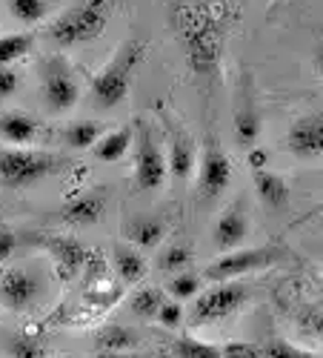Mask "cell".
<instances>
[{
    "mask_svg": "<svg viewBox=\"0 0 323 358\" xmlns=\"http://www.w3.org/2000/svg\"><path fill=\"white\" fill-rule=\"evenodd\" d=\"M232 20L229 6L218 0H186L174 9V32L183 61L200 83H212L220 75Z\"/></svg>",
    "mask_w": 323,
    "mask_h": 358,
    "instance_id": "obj_1",
    "label": "cell"
},
{
    "mask_svg": "<svg viewBox=\"0 0 323 358\" xmlns=\"http://www.w3.org/2000/svg\"><path fill=\"white\" fill-rule=\"evenodd\" d=\"M143 57H146V41H140V38L121 41L117 52L112 55V61L92 78L89 92H92V101L98 109H114L129 98Z\"/></svg>",
    "mask_w": 323,
    "mask_h": 358,
    "instance_id": "obj_2",
    "label": "cell"
},
{
    "mask_svg": "<svg viewBox=\"0 0 323 358\" xmlns=\"http://www.w3.org/2000/svg\"><path fill=\"white\" fill-rule=\"evenodd\" d=\"M109 23V6L106 0H83L77 6H69L66 12H61L46 29V35L54 46L61 49H72V46H83L92 43L103 35V29Z\"/></svg>",
    "mask_w": 323,
    "mask_h": 358,
    "instance_id": "obj_3",
    "label": "cell"
},
{
    "mask_svg": "<svg viewBox=\"0 0 323 358\" xmlns=\"http://www.w3.org/2000/svg\"><path fill=\"white\" fill-rule=\"evenodd\" d=\"M63 169V161L52 152L12 146L0 149V189H29L49 181Z\"/></svg>",
    "mask_w": 323,
    "mask_h": 358,
    "instance_id": "obj_4",
    "label": "cell"
},
{
    "mask_svg": "<svg viewBox=\"0 0 323 358\" xmlns=\"http://www.w3.org/2000/svg\"><path fill=\"white\" fill-rule=\"evenodd\" d=\"M249 304V287L241 281H215L209 289H200L192 298L189 324L192 327H209L218 321L232 318Z\"/></svg>",
    "mask_w": 323,
    "mask_h": 358,
    "instance_id": "obj_5",
    "label": "cell"
},
{
    "mask_svg": "<svg viewBox=\"0 0 323 358\" xmlns=\"http://www.w3.org/2000/svg\"><path fill=\"white\" fill-rule=\"evenodd\" d=\"M169 178V161H166V149L160 146L155 129L137 121L135 129V187L140 192H158Z\"/></svg>",
    "mask_w": 323,
    "mask_h": 358,
    "instance_id": "obj_6",
    "label": "cell"
},
{
    "mask_svg": "<svg viewBox=\"0 0 323 358\" xmlns=\"http://www.w3.org/2000/svg\"><path fill=\"white\" fill-rule=\"evenodd\" d=\"M280 258H283L280 247H241V250L223 252L218 261H212L206 270H203V278H209V281H238L243 275L269 270V266H275Z\"/></svg>",
    "mask_w": 323,
    "mask_h": 358,
    "instance_id": "obj_7",
    "label": "cell"
},
{
    "mask_svg": "<svg viewBox=\"0 0 323 358\" xmlns=\"http://www.w3.org/2000/svg\"><path fill=\"white\" fill-rule=\"evenodd\" d=\"M80 101V83L63 55H49L43 64V103L52 115H63Z\"/></svg>",
    "mask_w": 323,
    "mask_h": 358,
    "instance_id": "obj_8",
    "label": "cell"
},
{
    "mask_svg": "<svg viewBox=\"0 0 323 358\" xmlns=\"http://www.w3.org/2000/svg\"><path fill=\"white\" fill-rule=\"evenodd\" d=\"M229 184H232V161L223 152V146L215 141V135H209L197 161V195L206 203H212L229 189Z\"/></svg>",
    "mask_w": 323,
    "mask_h": 358,
    "instance_id": "obj_9",
    "label": "cell"
},
{
    "mask_svg": "<svg viewBox=\"0 0 323 358\" xmlns=\"http://www.w3.org/2000/svg\"><path fill=\"white\" fill-rule=\"evenodd\" d=\"M286 149L298 161H317L323 158V109L306 112L289 124L286 129Z\"/></svg>",
    "mask_w": 323,
    "mask_h": 358,
    "instance_id": "obj_10",
    "label": "cell"
},
{
    "mask_svg": "<svg viewBox=\"0 0 323 358\" xmlns=\"http://www.w3.org/2000/svg\"><path fill=\"white\" fill-rule=\"evenodd\" d=\"M163 132H166V161H169V175L186 181L197 166V146L192 135L183 129L181 121H174L172 115H163Z\"/></svg>",
    "mask_w": 323,
    "mask_h": 358,
    "instance_id": "obj_11",
    "label": "cell"
},
{
    "mask_svg": "<svg viewBox=\"0 0 323 358\" xmlns=\"http://www.w3.org/2000/svg\"><path fill=\"white\" fill-rule=\"evenodd\" d=\"M232 127H234V138L243 146H255V141L260 138V109H257V98H255V86H252V75L241 78L238 95H234V109H232Z\"/></svg>",
    "mask_w": 323,
    "mask_h": 358,
    "instance_id": "obj_12",
    "label": "cell"
},
{
    "mask_svg": "<svg viewBox=\"0 0 323 358\" xmlns=\"http://www.w3.org/2000/svg\"><path fill=\"white\" fill-rule=\"evenodd\" d=\"M40 295V284L38 278L23 270V266H12V270L0 273V304L12 313H23L29 310Z\"/></svg>",
    "mask_w": 323,
    "mask_h": 358,
    "instance_id": "obj_13",
    "label": "cell"
},
{
    "mask_svg": "<svg viewBox=\"0 0 323 358\" xmlns=\"http://www.w3.org/2000/svg\"><path fill=\"white\" fill-rule=\"evenodd\" d=\"M249 213L243 201H234L232 206L218 215L215 221V229H212V244L220 250V252H232V250H241L249 238Z\"/></svg>",
    "mask_w": 323,
    "mask_h": 358,
    "instance_id": "obj_14",
    "label": "cell"
},
{
    "mask_svg": "<svg viewBox=\"0 0 323 358\" xmlns=\"http://www.w3.org/2000/svg\"><path fill=\"white\" fill-rule=\"evenodd\" d=\"M106 203H109V192L106 189H86L83 195L72 198L63 210V221L69 227H95L103 213H106Z\"/></svg>",
    "mask_w": 323,
    "mask_h": 358,
    "instance_id": "obj_15",
    "label": "cell"
},
{
    "mask_svg": "<svg viewBox=\"0 0 323 358\" xmlns=\"http://www.w3.org/2000/svg\"><path fill=\"white\" fill-rule=\"evenodd\" d=\"M43 247L49 250V255H52L63 281H72L80 273V266L86 261V250L80 241H75L69 235H52V238H43Z\"/></svg>",
    "mask_w": 323,
    "mask_h": 358,
    "instance_id": "obj_16",
    "label": "cell"
},
{
    "mask_svg": "<svg viewBox=\"0 0 323 358\" xmlns=\"http://www.w3.org/2000/svg\"><path fill=\"white\" fill-rule=\"evenodd\" d=\"M252 184H255V192H257V201L269 210L280 213L289 206V198H292V189L286 184V178H280L278 172L272 169H257L252 172Z\"/></svg>",
    "mask_w": 323,
    "mask_h": 358,
    "instance_id": "obj_17",
    "label": "cell"
},
{
    "mask_svg": "<svg viewBox=\"0 0 323 358\" xmlns=\"http://www.w3.org/2000/svg\"><path fill=\"white\" fill-rule=\"evenodd\" d=\"M38 121L29 112H6L3 117H0V138H3L6 143L12 146H29L35 138H38Z\"/></svg>",
    "mask_w": 323,
    "mask_h": 358,
    "instance_id": "obj_18",
    "label": "cell"
},
{
    "mask_svg": "<svg viewBox=\"0 0 323 358\" xmlns=\"http://www.w3.org/2000/svg\"><path fill=\"white\" fill-rule=\"evenodd\" d=\"M123 232H126L132 247H137V250H155V247H160L163 235H166V224L160 218H152V215H140V218H132Z\"/></svg>",
    "mask_w": 323,
    "mask_h": 358,
    "instance_id": "obj_19",
    "label": "cell"
},
{
    "mask_svg": "<svg viewBox=\"0 0 323 358\" xmlns=\"http://www.w3.org/2000/svg\"><path fill=\"white\" fill-rule=\"evenodd\" d=\"M112 258H114V270L126 284H137L146 275V258L143 252H137V247L132 244H114L112 247Z\"/></svg>",
    "mask_w": 323,
    "mask_h": 358,
    "instance_id": "obj_20",
    "label": "cell"
},
{
    "mask_svg": "<svg viewBox=\"0 0 323 358\" xmlns=\"http://www.w3.org/2000/svg\"><path fill=\"white\" fill-rule=\"evenodd\" d=\"M132 138H135L132 127L112 129V132H106V135L92 146V152H95L98 161H103V164H114V161H121V158L129 152Z\"/></svg>",
    "mask_w": 323,
    "mask_h": 358,
    "instance_id": "obj_21",
    "label": "cell"
},
{
    "mask_svg": "<svg viewBox=\"0 0 323 358\" xmlns=\"http://www.w3.org/2000/svg\"><path fill=\"white\" fill-rule=\"evenodd\" d=\"M106 132H109L106 124L92 121V117H89V121H75V124H69L63 129V143L69 149H92Z\"/></svg>",
    "mask_w": 323,
    "mask_h": 358,
    "instance_id": "obj_22",
    "label": "cell"
},
{
    "mask_svg": "<svg viewBox=\"0 0 323 358\" xmlns=\"http://www.w3.org/2000/svg\"><path fill=\"white\" fill-rule=\"evenodd\" d=\"M163 301H166L163 289H158V287H140L129 298V310L140 321H152V318H158V310L163 307Z\"/></svg>",
    "mask_w": 323,
    "mask_h": 358,
    "instance_id": "obj_23",
    "label": "cell"
},
{
    "mask_svg": "<svg viewBox=\"0 0 323 358\" xmlns=\"http://www.w3.org/2000/svg\"><path fill=\"white\" fill-rule=\"evenodd\" d=\"M35 46V38L29 32H9L0 35V66H12L20 57L29 55V49Z\"/></svg>",
    "mask_w": 323,
    "mask_h": 358,
    "instance_id": "obj_24",
    "label": "cell"
},
{
    "mask_svg": "<svg viewBox=\"0 0 323 358\" xmlns=\"http://www.w3.org/2000/svg\"><path fill=\"white\" fill-rule=\"evenodd\" d=\"M98 347L109 352H129L137 347V336L123 324H109L106 330L98 333Z\"/></svg>",
    "mask_w": 323,
    "mask_h": 358,
    "instance_id": "obj_25",
    "label": "cell"
},
{
    "mask_svg": "<svg viewBox=\"0 0 323 358\" xmlns=\"http://www.w3.org/2000/svg\"><path fill=\"white\" fill-rule=\"evenodd\" d=\"M174 358H223L220 347L209 344V341H200V338H192V336H181L172 347Z\"/></svg>",
    "mask_w": 323,
    "mask_h": 358,
    "instance_id": "obj_26",
    "label": "cell"
},
{
    "mask_svg": "<svg viewBox=\"0 0 323 358\" xmlns=\"http://www.w3.org/2000/svg\"><path fill=\"white\" fill-rule=\"evenodd\" d=\"M200 275L197 273H174L166 284V292L174 298V301H192V298L200 292Z\"/></svg>",
    "mask_w": 323,
    "mask_h": 358,
    "instance_id": "obj_27",
    "label": "cell"
},
{
    "mask_svg": "<svg viewBox=\"0 0 323 358\" xmlns=\"http://www.w3.org/2000/svg\"><path fill=\"white\" fill-rule=\"evenodd\" d=\"M9 12H12L15 20L32 26V23L46 20L49 3H46V0H9Z\"/></svg>",
    "mask_w": 323,
    "mask_h": 358,
    "instance_id": "obj_28",
    "label": "cell"
},
{
    "mask_svg": "<svg viewBox=\"0 0 323 358\" xmlns=\"http://www.w3.org/2000/svg\"><path fill=\"white\" fill-rule=\"evenodd\" d=\"M189 261H192V250H189L186 244H169V247L158 255V266H160L163 273H169V275L183 273L186 266H189Z\"/></svg>",
    "mask_w": 323,
    "mask_h": 358,
    "instance_id": "obj_29",
    "label": "cell"
},
{
    "mask_svg": "<svg viewBox=\"0 0 323 358\" xmlns=\"http://www.w3.org/2000/svg\"><path fill=\"white\" fill-rule=\"evenodd\" d=\"M298 330L306 338L323 341V304H312L298 313Z\"/></svg>",
    "mask_w": 323,
    "mask_h": 358,
    "instance_id": "obj_30",
    "label": "cell"
},
{
    "mask_svg": "<svg viewBox=\"0 0 323 358\" xmlns=\"http://www.w3.org/2000/svg\"><path fill=\"white\" fill-rule=\"evenodd\" d=\"M6 350H9L12 358H46V347H43L40 341H35V338H23V336L9 338Z\"/></svg>",
    "mask_w": 323,
    "mask_h": 358,
    "instance_id": "obj_31",
    "label": "cell"
},
{
    "mask_svg": "<svg viewBox=\"0 0 323 358\" xmlns=\"http://www.w3.org/2000/svg\"><path fill=\"white\" fill-rule=\"evenodd\" d=\"M260 352H263V358H317L315 352L301 350L289 341H269V344L260 347Z\"/></svg>",
    "mask_w": 323,
    "mask_h": 358,
    "instance_id": "obj_32",
    "label": "cell"
},
{
    "mask_svg": "<svg viewBox=\"0 0 323 358\" xmlns=\"http://www.w3.org/2000/svg\"><path fill=\"white\" fill-rule=\"evenodd\" d=\"M183 318H186V313H183L181 301H163V307L158 310L155 321L163 327V330H178V327L183 324Z\"/></svg>",
    "mask_w": 323,
    "mask_h": 358,
    "instance_id": "obj_33",
    "label": "cell"
},
{
    "mask_svg": "<svg viewBox=\"0 0 323 358\" xmlns=\"http://www.w3.org/2000/svg\"><path fill=\"white\" fill-rule=\"evenodd\" d=\"M220 352H223V358H263L260 347H255L249 341H229L220 347Z\"/></svg>",
    "mask_w": 323,
    "mask_h": 358,
    "instance_id": "obj_34",
    "label": "cell"
},
{
    "mask_svg": "<svg viewBox=\"0 0 323 358\" xmlns=\"http://www.w3.org/2000/svg\"><path fill=\"white\" fill-rule=\"evenodd\" d=\"M20 89V78L12 66H0V98H12Z\"/></svg>",
    "mask_w": 323,
    "mask_h": 358,
    "instance_id": "obj_35",
    "label": "cell"
},
{
    "mask_svg": "<svg viewBox=\"0 0 323 358\" xmlns=\"http://www.w3.org/2000/svg\"><path fill=\"white\" fill-rule=\"evenodd\" d=\"M246 161H249L252 172H257V169H269V152H266V149H260V146H249Z\"/></svg>",
    "mask_w": 323,
    "mask_h": 358,
    "instance_id": "obj_36",
    "label": "cell"
},
{
    "mask_svg": "<svg viewBox=\"0 0 323 358\" xmlns=\"http://www.w3.org/2000/svg\"><path fill=\"white\" fill-rule=\"evenodd\" d=\"M17 247V238L9 232V229H0V264H3Z\"/></svg>",
    "mask_w": 323,
    "mask_h": 358,
    "instance_id": "obj_37",
    "label": "cell"
},
{
    "mask_svg": "<svg viewBox=\"0 0 323 358\" xmlns=\"http://www.w3.org/2000/svg\"><path fill=\"white\" fill-rule=\"evenodd\" d=\"M312 64H315V72L320 75V80H323V43L315 49V57H312Z\"/></svg>",
    "mask_w": 323,
    "mask_h": 358,
    "instance_id": "obj_38",
    "label": "cell"
},
{
    "mask_svg": "<svg viewBox=\"0 0 323 358\" xmlns=\"http://www.w3.org/2000/svg\"><path fill=\"white\" fill-rule=\"evenodd\" d=\"M98 358H135V355H129V352H109V350H100Z\"/></svg>",
    "mask_w": 323,
    "mask_h": 358,
    "instance_id": "obj_39",
    "label": "cell"
},
{
    "mask_svg": "<svg viewBox=\"0 0 323 358\" xmlns=\"http://www.w3.org/2000/svg\"><path fill=\"white\" fill-rule=\"evenodd\" d=\"M61 358H72V355H61Z\"/></svg>",
    "mask_w": 323,
    "mask_h": 358,
    "instance_id": "obj_40",
    "label": "cell"
}]
</instances>
